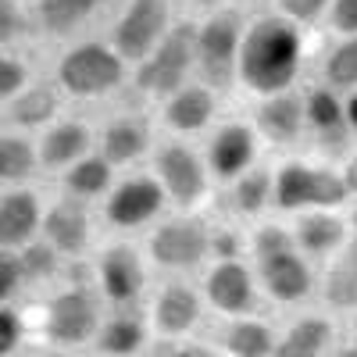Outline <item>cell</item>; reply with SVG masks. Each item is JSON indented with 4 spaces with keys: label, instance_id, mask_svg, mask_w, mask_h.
Masks as SVG:
<instances>
[{
    "label": "cell",
    "instance_id": "obj_1",
    "mask_svg": "<svg viewBox=\"0 0 357 357\" xmlns=\"http://www.w3.org/2000/svg\"><path fill=\"white\" fill-rule=\"evenodd\" d=\"M301 36L286 18H261L247 29L240 47V79L247 89L264 97L286 93V86L301 72Z\"/></svg>",
    "mask_w": 357,
    "mask_h": 357
},
{
    "label": "cell",
    "instance_id": "obj_2",
    "mask_svg": "<svg viewBox=\"0 0 357 357\" xmlns=\"http://www.w3.org/2000/svg\"><path fill=\"white\" fill-rule=\"evenodd\" d=\"M347 178L329 168H311L304 161H286L275 175V204L282 211H301V207H336L347 200Z\"/></svg>",
    "mask_w": 357,
    "mask_h": 357
},
{
    "label": "cell",
    "instance_id": "obj_3",
    "mask_svg": "<svg viewBox=\"0 0 357 357\" xmlns=\"http://www.w3.org/2000/svg\"><path fill=\"white\" fill-rule=\"evenodd\" d=\"M97 333H100V307L93 293L86 289L57 293L43 311V336L61 350H75L89 340H97Z\"/></svg>",
    "mask_w": 357,
    "mask_h": 357
},
{
    "label": "cell",
    "instance_id": "obj_4",
    "mask_svg": "<svg viewBox=\"0 0 357 357\" xmlns=\"http://www.w3.org/2000/svg\"><path fill=\"white\" fill-rule=\"evenodd\" d=\"M57 79L72 97H100L122 79V57L104 43H82L61 57Z\"/></svg>",
    "mask_w": 357,
    "mask_h": 357
},
{
    "label": "cell",
    "instance_id": "obj_5",
    "mask_svg": "<svg viewBox=\"0 0 357 357\" xmlns=\"http://www.w3.org/2000/svg\"><path fill=\"white\" fill-rule=\"evenodd\" d=\"M243 22L236 11H222L207 18L197 29V57L211 86H225L232 72L240 68V47H243Z\"/></svg>",
    "mask_w": 357,
    "mask_h": 357
},
{
    "label": "cell",
    "instance_id": "obj_6",
    "mask_svg": "<svg viewBox=\"0 0 357 357\" xmlns=\"http://www.w3.org/2000/svg\"><path fill=\"white\" fill-rule=\"evenodd\" d=\"M197 57V33L190 25H178L175 33H168L158 50L146 57L136 72V82L143 93H178L186 72H190V61Z\"/></svg>",
    "mask_w": 357,
    "mask_h": 357
},
{
    "label": "cell",
    "instance_id": "obj_7",
    "mask_svg": "<svg viewBox=\"0 0 357 357\" xmlns=\"http://www.w3.org/2000/svg\"><path fill=\"white\" fill-rule=\"evenodd\" d=\"M168 29V4L165 0H132L129 11L114 25V50L122 61H146Z\"/></svg>",
    "mask_w": 357,
    "mask_h": 357
},
{
    "label": "cell",
    "instance_id": "obj_8",
    "mask_svg": "<svg viewBox=\"0 0 357 357\" xmlns=\"http://www.w3.org/2000/svg\"><path fill=\"white\" fill-rule=\"evenodd\" d=\"M207 250H211V240H207L204 225L193 218L165 222L151 240V257L161 268H193Z\"/></svg>",
    "mask_w": 357,
    "mask_h": 357
},
{
    "label": "cell",
    "instance_id": "obj_9",
    "mask_svg": "<svg viewBox=\"0 0 357 357\" xmlns=\"http://www.w3.org/2000/svg\"><path fill=\"white\" fill-rule=\"evenodd\" d=\"M158 175H161V186L165 193L175 200V204H197L207 190V175H204V165L197 161V154L190 151V146H165V151L158 154Z\"/></svg>",
    "mask_w": 357,
    "mask_h": 357
},
{
    "label": "cell",
    "instance_id": "obj_10",
    "mask_svg": "<svg viewBox=\"0 0 357 357\" xmlns=\"http://www.w3.org/2000/svg\"><path fill=\"white\" fill-rule=\"evenodd\" d=\"M165 204V186L154 178H129L122 183L111 200H107V218L118 229H136L143 222H151Z\"/></svg>",
    "mask_w": 357,
    "mask_h": 357
},
{
    "label": "cell",
    "instance_id": "obj_11",
    "mask_svg": "<svg viewBox=\"0 0 357 357\" xmlns=\"http://www.w3.org/2000/svg\"><path fill=\"white\" fill-rule=\"evenodd\" d=\"M257 275H261L264 293L279 304H301L311 293V268L293 250L279 254V257H268V261H257Z\"/></svg>",
    "mask_w": 357,
    "mask_h": 357
},
{
    "label": "cell",
    "instance_id": "obj_12",
    "mask_svg": "<svg viewBox=\"0 0 357 357\" xmlns=\"http://www.w3.org/2000/svg\"><path fill=\"white\" fill-rule=\"evenodd\" d=\"M207 301L222 314H243L254 304V279L240 261H218L207 275Z\"/></svg>",
    "mask_w": 357,
    "mask_h": 357
},
{
    "label": "cell",
    "instance_id": "obj_13",
    "mask_svg": "<svg viewBox=\"0 0 357 357\" xmlns=\"http://www.w3.org/2000/svg\"><path fill=\"white\" fill-rule=\"evenodd\" d=\"M197 321H200V296L190 286L172 282V286H165L158 293V301H154V329L165 340L186 336Z\"/></svg>",
    "mask_w": 357,
    "mask_h": 357
},
{
    "label": "cell",
    "instance_id": "obj_14",
    "mask_svg": "<svg viewBox=\"0 0 357 357\" xmlns=\"http://www.w3.org/2000/svg\"><path fill=\"white\" fill-rule=\"evenodd\" d=\"M100 286L107 301L129 304L143 289V261L136 257L132 247H107L100 257Z\"/></svg>",
    "mask_w": 357,
    "mask_h": 357
},
{
    "label": "cell",
    "instance_id": "obj_15",
    "mask_svg": "<svg viewBox=\"0 0 357 357\" xmlns=\"http://www.w3.org/2000/svg\"><path fill=\"white\" fill-rule=\"evenodd\" d=\"M304 122H307V104H301V97H293V93L268 97V100L257 107V129L272 139V143H289V139H296Z\"/></svg>",
    "mask_w": 357,
    "mask_h": 357
},
{
    "label": "cell",
    "instance_id": "obj_16",
    "mask_svg": "<svg viewBox=\"0 0 357 357\" xmlns=\"http://www.w3.org/2000/svg\"><path fill=\"white\" fill-rule=\"evenodd\" d=\"M333 347V321L311 314L293 321L275 343V357H325Z\"/></svg>",
    "mask_w": 357,
    "mask_h": 357
},
{
    "label": "cell",
    "instance_id": "obj_17",
    "mask_svg": "<svg viewBox=\"0 0 357 357\" xmlns=\"http://www.w3.org/2000/svg\"><path fill=\"white\" fill-rule=\"evenodd\" d=\"M40 225V200L33 193H4L0 200V240L8 247H25Z\"/></svg>",
    "mask_w": 357,
    "mask_h": 357
},
{
    "label": "cell",
    "instance_id": "obj_18",
    "mask_svg": "<svg viewBox=\"0 0 357 357\" xmlns=\"http://www.w3.org/2000/svg\"><path fill=\"white\" fill-rule=\"evenodd\" d=\"M47 229V240L54 250L61 254H79L86 247V236H89V222H86V207L79 200H61L50 207V215L43 222Z\"/></svg>",
    "mask_w": 357,
    "mask_h": 357
},
{
    "label": "cell",
    "instance_id": "obj_19",
    "mask_svg": "<svg viewBox=\"0 0 357 357\" xmlns=\"http://www.w3.org/2000/svg\"><path fill=\"white\" fill-rule=\"evenodd\" d=\"M250 161H254V132L240 122L225 126L211 143V168L225 178H236L240 172L247 175Z\"/></svg>",
    "mask_w": 357,
    "mask_h": 357
},
{
    "label": "cell",
    "instance_id": "obj_20",
    "mask_svg": "<svg viewBox=\"0 0 357 357\" xmlns=\"http://www.w3.org/2000/svg\"><path fill=\"white\" fill-rule=\"evenodd\" d=\"M279 336L257 318H232L222 333V350L229 357H275Z\"/></svg>",
    "mask_w": 357,
    "mask_h": 357
},
{
    "label": "cell",
    "instance_id": "obj_21",
    "mask_svg": "<svg viewBox=\"0 0 357 357\" xmlns=\"http://www.w3.org/2000/svg\"><path fill=\"white\" fill-rule=\"evenodd\" d=\"M211 114H215V97H211V89H204V86H186V89H178V93L168 100L165 122H168L175 132H197V129H204L207 122H211Z\"/></svg>",
    "mask_w": 357,
    "mask_h": 357
},
{
    "label": "cell",
    "instance_id": "obj_22",
    "mask_svg": "<svg viewBox=\"0 0 357 357\" xmlns=\"http://www.w3.org/2000/svg\"><path fill=\"white\" fill-rule=\"evenodd\" d=\"M143 343H146V321L139 314H114L97 333V347L104 357H136Z\"/></svg>",
    "mask_w": 357,
    "mask_h": 357
},
{
    "label": "cell",
    "instance_id": "obj_23",
    "mask_svg": "<svg viewBox=\"0 0 357 357\" xmlns=\"http://www.w3.org/2000/svg\"><path fill=\"white\" fill-rule=\"evenodd\" d=\"M325 301L340 311H357V240L333 261V268L325 272L321 282Z\"/></svg>",
    "mask_w": 357,
    "mask_h": 357
},
{
    "label": "cell",
    "instance_id": "obj_24",
    "mask_svg": "<svg viewBox=\"0 0 357 357\" xmlns=\"http://www.w3.org/2000/svg\"><path fill=\"white\" fill-rule=\"evenodd\" d=\"M89 146V129L79 126V122H61L54 126L47 136H43V146H40V158L54 168H65V165H79L82 154Z\"/></svg>",
    "mask_w": 357,
    "mask_h": 357
},
{
    "label": "cell",
    "instance_id": "obj_25",
    "mask_svg": "<svg viewBox=\"0 0 357 357\" xmlns=\"http://www.w3.org/2000/svg\"><path fill=\"white\" fill-rule=\"evenodd\" d=\"M146 151V126L139 118H118L104 132V158L114 165H129Z\"/></svg>",
    "mask_w": 357,
    "mask_h": 357
},
{
    "label": "cell",
    "instance_id": "obj_26",
    "mask_svg": "<svg viewBox=\"0 0 357 357\" xmlns=\"http://www.w3.org/2000/svg\"><path fill=\"white\" fill-rule=\"evenodd\" d=\"M296 240L307 254H329L343 243V222L329 211H314V215H304L301 225H296Z\"/></svg>",
    "mask_w": 357,
    "mask_h": 357
},
{
    "label": "cell",
    "instance_id": "obj_27",
    "mask_svg": "<svg viewBox=\"0 0 357 357\" xmlns=\"http://www.w3.org/2000/svg\"><path fill=\"white\" fill-rule=\"evenodd\" d=\"M100 8V0H40V22L47 33H72Z\"/></svg>",
    "mask_w": 357,
    "mask_h": 357
},
{
    "label": "cell",
    "instance_id": "obj_28",
    "mask_svg": "<svg viewBox=\"0 0 357 357\" xmlns=\"http://www.w3.org/2000/svg\"><path fill=\"white\" fill-rule=\"evenodd\" d=\"M107 183H111V161L107 158H82L65 175V186L75 197H97L107 190Z\"/></svg>",
    "mask_w": 357,
    "mask_h": 357
},
{
    "label": "cell",
    "instance_id": "obj_29",
    "mask_svg": "<svg viewBox=\"0 0 357 357\" xmlns=\"http://www.w3.org/2000/svg\"><path fill=\"white\" fill-rule=\"evenodd\" d=\"M307 122L321 136H340L343 126H347V107L336 100L333 89H314L307 97Z\"/></svg>",
    "mask_w": 357,
    "mask_h": 357
},
{
    "label": "cell",
    "instance_id": "obj_30",
    "mask_svg": "<svg viewBox=\"0 0 357 357\" xmlns=\"http://www.w3.org/2000/svg\"><path fill=\"white\" fill-rule=\"evenodd\" d=\"M54 111H57V93L50 86H36V89H29V93H22L11 104L8 118L15 126H40V122H47Z\"/></svg>",
    "mask_w": 357,
    "mask_h": 357
},
{
    "label": "cell",
    "instance_id": "obj_31",
    "mask_svg": "<svg viewBox=\"0 0 357 357\" xmlns=\"http://www.w3.org/2000/svg\"><path fill=\"white\" fill-rule=\"evenodd\" d=\"M33 165H36V154L29 139L22 136H4L0 139V175L4 183H22V178L33 175Z\"/></svg>",
    "mask_w": 357,
    "mask_h": 357
},
{
    "label": "cell",
    "instance_id": "obj_32",
    "mask_svg": "<svg viewBox=\"0 0 357 357\" xmlns=\"http://www.w3.org/2000/svg\"><path fill=\"white\" fill-rule=\"evenodd\" d=\"M272 178H268L264 172H247L236 178V190H232V204L240 207L243 215H257L261 207L268 204V197H272Z\"/></svg>",
    "mask_w": 357,
    "mask_h": 357
},
{
    "label": "cell",
    "instance_id": "obj_33",
    "mask_svg": "<svg viewBox=\"0 0 357 357\" xmlns=\"http://www.w3.org/2000/svg\"><path fill=\"white\" fill-rule=\"evenodd\" d=\"M325 75H329L333 86H357V36H350L347 43H340L325 65Z\"/></svg>",
    "mask_w": 357,
    "mask_h": 357
},
{
    "label": "cell",
    "instance_id": "obj_34",
    "mask_svg": "<svg viewBox=\"0 0 357 357\" xmlns=\"http://www.w3.org/2000/svg\"><path fill=\"white\" fill-rule=\"evenodd\" d=\"M289 250H293V236L282 225H261L254 232V257L257 261L279 257V254H289Z\"/></svg>",
    "mask_w": 357,
    "mask_h": 357
},
{
    "label": "cell",
    "instance_id": "obj_35",
    "mask_svg": "<svg viewBox=\"0 0 357 357\" xmlns=\"http://www.w3.org/2000/svg\"><path fill=\"white\" fill-rule=\"evenodd\" d=\"M22 264H25L29 279H50V275L57 272L54 247H43V243H36V247H25V250H22Z\"/></svg>",
    "mask_w": 357,
    "mask_h": 357
},
{
    "label": "cell",
    "instance_id": "obj_36",
    "mask_svg": "<svg viewBox=\"0 0 357 357\" xmlns=\"http://www.w3.org/2000/svg\"><path fill=\"white\" fill-rule=\"evenodd\" d=\"M25 279H29V272H25L22 257H15V254L4 250V257H0V296H4V301H8V296H15Z\"/></svg>",
    "mask_w": 357,
    "mask_h": 357
},
{
    "label": "cell",
    "instance_id": "obj_37",
    "mask_svg": "<svg viewBox=\"0 0 357 357\" xmlns=\"http://www.w3.org/2000/svg\"><path fill=\"white\" fill-rule=\"evenodd\" d=\"M22 336H25V321H22V314L11 311V307H4V311H0V354L11 357V354L18 350Z\"/></svg>",
    "mask_w": 357,
    "mask_h": 357
},
{
    "label": "cell",
    "instance_id": "obj_38",
    "mask_svg": "<svg viewBox=\"0 0 357 357\" xmlns=\"http://www.w3.org/2000/svg\"><path fill=\"white\" fill-rule=\"evenodd\" d=\"M25 82H29L25 65L15 61V57H4V61H0V93H4V97H15Z\"/></svg>",
    "mask_w": 357,
    "mask_h": 357
},
{
    "label": "cell",
    "instance_id": "obj_39",
    "mask_svg": "<svg viewBox=\"0 0 357 357\" xmlns=\"http://www.w3.org/2000/svg\"><path fill=\"white\" fill-rule=\"evenodd\" d=\"M279 4H282L286 18H293V22H311V18L321 15V8L329 4V0H279Z\"/></svg>",
    "mask_w": 357,
    "mask_h": 357
},
{
    "label": "cell",
    "instance_id": "obj_40",
    "mask_svg": "<svg viewBox=\"0 0 357 357\" xmlns=\"http://www.w3.org/2000/svg\"><path fill=\"white\" fill-rule=\"evenodd\" d=\"M333 25L340 33H357V0H333Z\"/></svg>",
    "mask_w": 357,
    "mask_h": 357
},
{
    "label": "cell",
    "instance_id": "obj_41",
    "mask_svg": "<svg viewBox=\"0 0 357 357\" xmlns=\"http://www.w3.org/2000/svg\"><path fill=\"white\" fill-rule=\"evenodd\" d=\"M0 33H4V40H15L22 33V15L15 8V0H4V4H0Z\"/></svg>",
    "mask_w": 357,
    "mask_h": 357
},
{
    "label": "cell",
    "instance_id": "obj_42",
    "mask_svg": "<svg viewBox=\"0 0 357 357\" xmlns=\"http://www.w3.org/2000/svg\"><path fill=\"white\" fill-rule=\"evenodd\" d=\"M165 357H229L225 350H211V347H197V343H172L165 350Z\"/></svg>",
    "mask_w": 357,
    "mask_h": 357
},
{
    "label": "cell",
    "instance_id": "obj_43",
    "mask_svg": "<svg viewBox=\"0 0 357 357\" xmlns=\"http://www.w3.org/2000/svg\"><path fill=\"white\" fill-rule=\"evenodd\" d=\"M343 178H347V190H350V193H357V158H350V161H347Z\"/></svg>",
    "mask_w": 357,
    "mask_h": 357
},
{
    "label": "cell",
    "instance_id": "obj_44",
    "mask_svg": "<svg viewBox=\"0 0 357 357\" xmlns=\"http://www.w3.org/2000/svg\"><path fill=\"white\" fill-rule=\"evenodd\" d=\"M347 122L357 129V93H354V97H350V104H347Z\"/></svg>",
    "mask_w": 357,
    "mask_h": 357
},
{
    "label": "cell",
    "instance_id": "obj_45",
    "mask_svg": "<svg viewBox=\"0 0 357 357\" xmlns=\"http://www.w3.org/2000/svg\"><path fill=\"white\" fill-rule=\"evenodd\" d=\"M333 357H357V343H350V347H340Z\"/></svg>",
    "mask_w": 357,
    "mask_h": 357
},
{
    "label": "cell",
    "instance_id": "obj_46",
    "mask_svg": "<svg viewBox=\"0 0 357 357\" xmlns=\"http://www.w3.org/2000/svg\"><path fill=\"white\" fill-rule=\"evenodd\" d=\"M190 4H215V0H190Z\"/></svg>",
    "mask_w": 357,
    "mask_h": 357
},
{
    "label": "cell",
    "instance_id": "obj_47",
    "mask_svg": "<svg viewBox=\"0 0 357 357\" xmlns=\"http://www.w3.org/2000/svg\"><path fill=\"white\" fill-rule=\"evenodd\" d=\"M354 229H357V211H354Z\"/></svg>",
    "mask_w": 357,
    "mask_h": 357
}]
</instances>
